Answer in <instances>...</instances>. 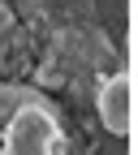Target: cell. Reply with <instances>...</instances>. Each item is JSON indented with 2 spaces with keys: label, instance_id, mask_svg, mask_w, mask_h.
<instances>
[{
  "label": "cell",
  "instance_id": "6da1fadb",
  "mask_svg": "<svg viewBox=\"0 0 138 155\" xmlns=\"http://www.w3.org/2000/svg\"><path fill=\"white\" fill-rule=\"evenodd\" d=\"M65 125L56 108L35 91H17V104L0 129V155H61Z\"/></svg>",
  "mask_w": 138,
  "mask_h": 155
},
{
  "label": "cell",
  "instance_id": "7a4b0ae2",
  "mask_svg": "<svg viewBox=\"0 0 138 155\" xmlns=\"http://www.w3.org/2000/svg\"><path fill=\"white\" fill-rule=\"evenodd\" d=\"M95 112H99L104 134H112V138H130L134 134V69H112L99 82Z\"/></svg>",
  "mask_w": 138,
  "mask_h": 155
}]
</instances>
